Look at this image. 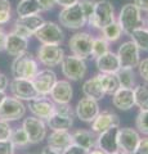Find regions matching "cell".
<instances>
[{"mask_svg": "<svg viewBox=\"0 0 148 154\" xmlns=\"http://www.w3.org/2000/svg\"><path fill=\"white\" fill-rule=\"evenodd\" d=\"M39 72L37 62L32 58L30 53H23V54L14 58L12 63V76L13 79H26L34 80V77Z\"/></svg>", "mask_w": 148, "mask_h": 154, "instance_id": "6da1fadb", "label": "cell"}, {"mask_svg": "<svg viewBox=\"0 0 148 154\" xmlns=\"http://www.w3.org/2000/svg\"><path fill=\"white\" fill-rule=\"evenodd\" d=\"M117 22L121 26L122 32L130 36V33L135 28L142 27V25L144 23V19L142 17V12L134 3H128L121 8Z\"/></svg>", "mask_w": 148, "mask_h": 154, "instance_id": "7a4b0ae2", "label": "cell"}, {"mask_svg": "<svg viewBox=\"0 0 148 154\" xmlns=\"http://www.w3.org/2000/svg\"><path fill=\"white\" fill-rule=\"evenodd\" d=\"M115 22V8L109 0H98L95 2L94 12L88 19V23L94 28L103 30L106 26Z\"/></svg>", "mask_w": 148, "mask_h": 154, "instance_id": "3957f363", "label": "cell"}, {"mask_svg": "<svg viewBox=\"0 0 148 154\" xmlns=\"http://www.w3.org/2000/svg\"><path fill=\"white\" fill-rule=\"evenodd\" d=\"M58 18L62 26L67 28H72V30H79V28L84 27L85 23L88 22L80 3H76L71 7L63 8L59 12Z\"/></svg>", "mask_w": 148, "mask_h": 154, "instance_id": "277c9868", "label": "cell"}, {"mask_svg": "<svg viewBox=\"0 0 148 154\" xmlns=\"http://www.w3.org/2000/svg\"><path fill=\"white\" fill-rule=\"evenodd\" d=\"M62 73L71 81H79L84 79L87 73V63L85 59L76 57V55H65L61 63Z\"/></svg>", "mask_w": 148, "mask_h": 154, "instance_id": "5b68a950", "label": "cell"}, {"mask_svg": "<svg viewBox=\"0 0 148 154\" xmlns=\"http://www.w3.org/2000/svg\"><path fill=\"white\" fill-rule=\"evenodd\" d=\"M94 37L88 32H79L70 38L68 46L72 55H76L81 59H87L92 55V46H93Z\"/></svg>", "mask_w": 148, "mask_h": 154, "instance_id": "8992f818", "label": "cell"}, {"mask_svg": "<svg viewBox=\"0 0 148 154\" xmlns=\"http://www.w3.org/2000/svg\"><path fill=\"white\" fill-rule=\"evenodd\" d=\"M26 113V107L22 100L14 98V96H7L3 104L0 105V119L7 122L17 121L22 118Z\"/></svg>", "mask_w": 148, "mask_h": 154, "instance_id": "52a82bcc", "label": "cell"}, {"mask_svg": "<svg viewBox=\"0 0 148 154\" xmlns=\"http://www.w3.org/2000/svg\"><path fill=\"white\" fill-rule=\"evenodd\" d=\"M139 51L140 50L138 49V46L131 40L125 41L124 44H121L116 53L121 68L134 69L135 67H138V64H139V62H140Z\"/></svg>", "mask_w": 148, "mask_h": 154, "instance_id": "ba28073f", "label": "cell"}, {"mask_svg": "<svg viewBox=\"0 0 148 154\" xmlns=\"http://www.w3.org/2000/svg\"><path fill=\"white\" fill-rule=\"evenodd\" d=\"M41 44H50V45H59L65 38V33L62 28L54 22H44L39 30L34 35Z\"/></svg>", "mask_w": 148, "mask_h": 154, "instance_id": "9c48e42d", "label": "cell"}, {"mask_svg": "<svg viewBox=\"0 0 148 154\" xmlns=\"http://www.w3.org/2000/svg\"><path fill=\"white\" fill-rule=\"evenodd\" d=\"M9 89L14 98L20 100H32L39 98V94L34 86L32 80H26V79H13L9 82Z\"/></svg>", "mask_w": 148, "mask_h": 154, "instance_id": "30bf717a", "label": "cell"}, {"mask_svg": "<svg viewBox=\"0 0 148 154\" xmlns=\"http://www.w3.org/2000/svg\"><path fill=\"white\" fill-rule=\"evenodd\" d=\"M65 51L59 45L43 44L37 50V59L45 67H57L62 63Z\"/></svg>", "mask_w": 148, "mask_h": 154, "instance_id": "8fae6325", "label": "cell"}, {"mask_svg": "<svg viewBox=\"0 0 148 154\" xmlns=\"http://www.w3.org/2000/svg\"><path fill=\"white\" fill-rule=\"evenodd\" d=\"M22 128L26 131L30 144H37L46 136V125L37 117H27L23 119Z\"/></svg>", "mask_w": 148, "mask_h": 154, "instance_id": "7c38bea8", "label": "cell"}, {"mask_svg": "<svg viewBox=\"0 0 148 154\" xmlns=\"http://www.w3.org/2000/svg\"><path fill=\"white\" fill-rule=\"evenodd\" d=\"M118 127H112L108 128L106 131H103L101 134H98L97 137V146L99 150L104 152L106 154H115L117 153L118 149Z\"/></svg>", "mask_w": 148, "mask_h": 154, "instance_id": "4fadbf2b", "label": "cell"}, {"mask_svg": "<svg viewBox=\"0 0 148 154\" xmlns=\"http://www.w3.org/2000/svg\"><path fill=\"white\" fill-rule=\"evenodd\" d=\"M57 81L58 80H57L55 72L46 68V69L37 72V75L34 77L32 82H34V86H35L39 96H46V95L50 94V91L53 89V86L55 85Z\"/></svg>", "mask_w": 148, "mask_h": 154, "instance_id": "5bb4252c", "label": "cell"}, {"mask_svg": "<svg viewBox=\"0 0 148 154\" xmlns=\"http://www.w3.org/2000/svg\"><path fill=\"white\" fill-rule=\"evenodd\" d=\"M75 113H76V116H77V118L80 119V121L92 123L94 121V118L97 117L98 113H99L98 102L92 99V98L85 96V98L80 99L77 102V104H76Z\"/></svg>", "mask_w": 148, "mask_h": 154, "instance_id": "9a60e30c", "label": "cell"}, {"mask_svg": "<svg viewBox=\"0 0 148 154\" xmlns=\"http://www.w3.org/2000/svg\"><path fill=\"white\" fill-rule=\"evenodd\" d=\"M140 141L139 132L134 128L125 127L118 131V149L126 154H133L135 152L138 144Z\"/></svg>", "mask_w": 148, "mask_h": 154, "instance_id": "2e32d148", "label": "cell"}, {"mask_svg": "<svg viewBox=\"0 0 148 154\" xmlns=\"http://www.w3.org/2000/svg\"><path fill=\"white\" fill-rule=\"evenodd\" d=\"M118 126H120V117L113 112L103 110V112L98 113V116L92 122V131L95 134H101L108 128L118 127Z\"/></svg>", "mask_w": 148, "mask_h": 154, "instance_id": "e0dca14e", "label": "cell"}, {"mask_svg": "<svg viewBox=\"0 0 148 154\" xmlns=\"http://www.w3.org/2000/svg\"><path fill=\"white\" fill-rule=\"evenodd\" d=\"M28 109L35 117L40 119H48L50 118L54 113V103L48 100L45 96H39L36 99H32L28 102Z\"/></svg>", "mask_w": 148, "mask_h": 154, "instance_id": "ac0fdd59", "label": "cell"}, {"mask_svg": "<svg viewBox=\"0 0 148 154\" xmlns=\"http://www.w3.org/2000/svg\"><path fill=\"white\" fill-rule=\"evenodd\" d=\"M49 95L55 104H68L71 99H72L74 90L68 81L61 80L55 82Z\"/></svg>", "mask_w": 148, "mask_h": 154, "instance_id": "d6986e66", "label": "cell"}, {"mask_svg": "<svg viewBox=\"0 0 148 154\" xmlns=\"http://www.w3.org/2000/svg\"><path fill=\"white\" fill-rule=\"evenodd\" d=\"M112 104L120 110H129L135 105L134 89L120 88L112 95Z\"/></svg>", "mask_w": 148, "mask_h": 154, "instance_id": "ffe728a7", "label": "cell"}, {"mask_svg": "<svg viewBox=\"0 0 148 154\" xmlns=\"http://www.w3.org/2000/svg\"><path fill=\"white\" fill-rule=\"evenodd\" d=\"M28 41L27 38L18 36L14 32L7 33V42H5V51L12 57H18L26 53Z\"/></svg>", "mask_w": 148, "mask_h": 154, "instance_id": "44dd1931", "label": "cell"}, {"mask_svg": "<svg viewBox=\"0 0 148 154\" xmlns=\"http://www.w3.org/2000/svg\"><path fill=\"white\" fill-rule=\"evenodd\" d=\"M95 63L101 73H117V71L121 68L117 54L113 51H108L102 57L97 58Z\"/></svg>", "mask_w": 148, "mask_h": 154, "instance_id": "7402d4cb", "label": "cell"}, {"mask_svg": "<svg viewBox=\"0 0 148 154\" xmlns=\"http://www.w3.org/2000/svg\"><path fill=\"white\" fill-rule=\"evenodd\" d=\"M71 144H72V134H70L67 130L53 131L48 136V146L55 149L61 153L67 146H70Z\"/></svg>", "mask_w": 148, "mask_h": 154, "instance_id": "603a6c76", "label": "cell"}, {"mask_svg": "<svg viewBox=\"0 0 148 154\" xmlns=\"http://www.w3.org/2000/svg\"><path fill=\"white\" fill-rule=\"evenodd\" d=\"M83 93L85 96L92 98L94 100H102L104 98V91L102 89V85L98 80V76H94L92 79H89L88 81H85L83 85Z\"/></svg>", "mask_w": 148, "mask_h": 154, "instance_id": "cb8c5ba5", "label": "cell"}, {"mask_svg": "<svg viewBox=\"0 0 148 154\" xmlns=\"http://www.w3.org/2000/svg\"><path fill=\"white\" fill-rule=\"evenodd\" d=\"M72 143L88 150H92L97 144V137L92 131H88V130H76L72 134Z\"/></svg>", "mask_w": 148, "mask_h": 154, "instance_id": "d4e9b609", "label": "cell"}, {"mask_svg": "<svg viewBox=\"0 0 148 154\" xmlns=\"http://www.w3.org/2000/svg\"><path fill=\"white\" fill-rule=\"evenodd\" d=\"M97 76L106 95H113L120 89V84H118L116 73H99Z\"/></svg>", "mask_w": 148, "mask_h": 154, "instance_id": "484cf974", "label": "cell"}, {"mask_svg": "<svg viewBox=\"0 0 148 154\" xmlns=\"http://www.w3.org/2000/svg\"><path fill=\"white\" fill-rule=\"evenodd\" d=\"M74 117H67V116H61L53 113L50 118L46 119V125L49 126L53 131H61V130H67L71 128L74 125Z\"/></svg>", "mask_w": 148, "mask_h": 154, "instance_id": "4316f807", "label": "cell"}, {"mask_svg": "<svg viewBox=\"0 0 148 154\" xmlns=\"http://www.w3.org/2000/svg\"><path fill=\"white\" fill-rule=\"evenodd\" d=\"M16 12L18 17H27L39 14L41 12V8L37 3V0H21L17 5Z\"/></svg>", "mask_w": 148, "mask_h": 154, "instance_id": "83f0119b", "label": "cell"}, {"mask_svg": "<svg viewBox=\"0 0 148 154\" xmlns=\"http://www.w3.org/2000/svg\"><path fill=\"white\" fill-rule=\"evenodd\" d=\"M44 19L39 14H34V16H27V17H18L16 23L22 25L23 27H26L28 31L32 32V35H35V32L44 25Z\"/></svg>", "mask_w": 148, "mask_h": 154, "instance_id": "f1b7e54d", "label": "cell"}, {"mask_svg": "<svg viewBox=\"0 0 148 154\" xmlns=\"http://www.w3.org/2000/svg\"><path fill=\"white\" fill-rule=\"evenodd\" d=\"M131 41L138 46L139 50L148 51V28L138 27L130 33Z\"/></svg>", "mask_w": 148, "mask_h": 154, "instance_id": "f546056e", "label": "cell"}, {"mask_svg": "<svg viewBox=\"0 0 148 154\" xmlns=\"http://www.w3.org/2000/svg\"><path fill=\"white\" fill-rule=\"evenodd\" d=\"M134 99L135 105L140 110H148V86L138 85L134 88Z\"/></svg>", "mask_w": 148, "mask_h": 154, "instance_id": "4dcf8cb0", "label": "cell"}, {"mask_svg": "<svg viewBox=\"0 0 148 154\" xmlns=\"http://www.w3.org/2000/svg\"><path fill=\"white\" fill-rule=\"evenodd\" d=\"M116 76H117L118 84H120V88L133 89L135 79H134V71L131 68H120L117 71Z\"/></svg>", "mask_w": 148, "mask_h": 154, "instance_id": "1f68e13d", "label": "cell"}, {"mask_svg": "<svg viewBox=\"0 0 148 154\" xmlns=\"http://www.w3.org/2000/svg\"><path fill=\"white\" fill-rule=\"evenodd\" d=\"M102 33H103V37L106 38L108 42H113V41H117L118 38L121 37L122 28H121L120 25H118L117 21H115V22L111 23V25L104 27L102 30Z\"/></svg>", "mask_w": 148, "mask_h": 154, "instance_id": "d6a6232c", "label": "cell"}, {"mask_svg": "<svg viewBox=\"0 0 148 154\" xmlns=\"http://www.w3.org/2000/svg\"><path fill=\"white\" fill-rule=\"evenodd\" d=\"M108 48H109V42L103 36L95 37L93 41V46H92V57H94L95 59L102 57L103 54L109 51Z\"/></svg>", "mask_w": 148, "mask_h": 154, "instance_id": "836d02e7", "label": "cell"}, {"mask_svg": "<svg viewBox=\"0 0 148 154\" xmlns=\"http://www.w3.org/2000/svg\"><path fill=\"white\" fill-rule=\"evenodd\" d=\"M9 140L12 141V144L14 145V148L16 146H20V148H23L30 144V141H28V136L26 131L23 130L22 127L20 128H16V130H12V134H11V137H9Z\"/></svg>", "mask_w": 148, "mask_h": 154, "instance_id": "e575fe53", "label": "cell"}, {"mask_svg": "<svg viewBox=\"0 0 148 154\" xmlns=\"http://www.w3.org/2000/svg\"><path fill=\"white\" fill-rule=\"evenodd\" d=\"M135 126L143 135H148V110H140L137 116Z\"/></svg>", "mask_w": 148, "mask_h": 154, "instance_id": "d590c367", "label": "cell"}, {"mask_svg": "<svg viewBox=\"0 0 148 154\" xmlns=\"http://www.w3.org/2000/svg\"><path fill=\"white\" fill-rule=\"evenodd\" d=\"M81 8H83V11L85 13V17L87 19H89L92 17V14L94 12V7H95V2L94 0H79Z\"/></svg>", "mask_w": 148, "mask_h": 154, "instance_id": "8d00e7d4", "label": "cell"}, {"mask_svg": "<svg viewBox=\"0 0 148 154\" xmlns=\"http://www.w3.org/2000/svg\"><path fill=\"white\" fill-rule=\"evenodd\" d=\"M11 134H12V127H11V125H9V122L0 119V141L9 140Z\"/></svg>", "mask_w": 148, "mask_h": 154, "instance_id": "74e56055", "label": "cell"}, {"mask_svg": "<svg viewBox=\"0 0 148 154\" xmlns=\"http://www.w3.org/2000/svg\"><path fill=\"white\" fill-rule=\"evenodd\" d=\"M54 113L67 116V117H74V110L68 104H54Z\"/></svg>", "mask_w": 148, "mask_h": 154, "instance_id": "f35d334b", "label": "cell"}, {"mask_svg": "<svg viewBox=\"0 0 148 154\" xmlns=\"http://www.w3.org/2000/svg\"><path fill=\"white\" fill-rule=\"evenodd\" d=\"M88 153H89L88 149L81 148V146L76 145V144H74V143L62 152V154H88Z\"/></svg>", "mask_w": 148, "mask_h": 154, "instance_id": "ab89813d", "label": "cell"}, {"mask_svg": "<svg viewBox=\"0 0 148 154\" xmlns=\"http://www.w3.org/2000/svg\"><path fill=\"white\" fill-rule=\"evenodd\" d=\"M138 71H139V75H140L142 79L148 82V58L139 62V64H138Z\"/></svg>", "mask_w": 148, "mask_h": 154, "instance_id": "60d3db41", "label": "cell"}, {"mask_svg": "<svg viewBox=\"0 0 148 154\" xmlns=\"http://www.w3.org/2000/svg\"><path fill=\"white\" fill-rule=\"evenodd\" d=\"M12 32H14V33H16V35H18V36L25 37V38H28V37L32 36V32H30L26 27H23L22 25H18V23H14V28H13Z\"/></svg>", "mask_w": 148, "mask_h": 154, "instance_id": "b9f144b4", "label": "cell"}, {"mask_svg": "<svg viewBox=\"0 0 148 154\" xmlns=\"http://www.w3.org/2000/svg\"><path fill=\"white\" fill-rule=\"evenodd\" d=\"M0 154H14V145L11 140L0 141Z\"/></svg>", "mask_w": 148, "mask_h": 154, "instance_id": "7bdbcfd3", "label": "cell"}, {"mask_svg": "<svg viewBox=\"0 0 148 154\" xmlns=\"http://www.w3.org/2000/svg\"><path fill=\"white\" fill-rule=\"evenodd\" d=\"M133 154H148V137L140 139L139 144L135 149V152Z\"/></svg>", "mask_w": 148, "mask_h": 154, "instance_id": "ee69618b", "label": "cell"}, {"mask_svg": "<svg viewBox=\"0 0 148 154\" xmlns=\"http://www.w3.org/2000/svg\"><path fill=\"white\" fill-rule=\"evenodd\" d=\"M37 3H39V5L41 8V11H50V9H53L54 5H55V0H37Z\"/></svg>", "mask_w": 148, "mask_h": 154, "instance_id": "f6af8a7d", "label": "cell"}, {"mask_svg": "<svg viewBox=\"0 0 148 154\" xmlns=\"http://www.w3.org/2000/svg\"><path fill=\"white\" fill-rule=\"evenodd\" d=\"M134 4L140 12L148 13V0H134Z\"/></svg>", "mask_w": 148, "mask_h": 154, "instance_id": "bcb514c9", "label": "cell"}, {"mask_svg": "<svg viewBox=\"0 0 148 154\" xmlns=\"http://www.w3.org/2000/svg\"><path fill=\"white\" fill-rule=\"evenodd\" d=\"M5 12H12L11 2L9 0H0V13H5Z\"/></svg>", "mask_w": 148, "mask_h": 154, "instance_id": "7dc6e473", "label": "cell"}, {"mask_svg": "<svg viewBox=\"0 0 148 154\" xmlns=\"http://www.w3.org/2000/svg\"><path fill=\"white\" fill-rule=\"evenodd\" d=\"M9 86V80L5 75L0 73V91H5Z\"/></svg>", "mask_w": 148, "mask_h": 154, "instance_id": "c3c4849f", "label": "cell"}, {"mask_svg": "<svg viewBox=\"0 0 148 154\" xmlns=\"http://www.w3.org/2000/svg\"><path fill=\"white\" fill-rule=\"evenodd\" d=\"M5 42H7V32L0 28V51L5 50Z\"/></svg>", "mask_w": 148, "mask_h": 154, "instance_id": "681fc988", "label": "cell"}, {"mask_svg": "<svg viewBox=\"0 0 148 154\" xmlns=\"http://www.w3.org/2000/svg\"><path fill=\"white\" fill-rule=\"evenodd\" d=\"M55 3L61 5L62 8H66V7H71L74 5V4L79 3V0H55Z\"/></svg>", "mask_w": 148, "mask_h": 154, "instance_id": "f907efd6", "label": "cell"}, {"mask_svg": "<svg viewBox=\"0 0 148 154\" xmlns=\"http://www.w3.org/2000/svg\"><path fill=\"white\" fill-rule=\"evenodd\" d=\"M41 154H62V153L58 152V150H55V149H52L50 146H45L41 150Z\"/></svg>", "mask_w": 148, "mask_h": 154, "instance_id": "816d5d0a", "label": "cell"}, {"mask_svg": "<svg viewBox=\"0 0 148 154\" xmlns=\"http://www.w3.org/2000/svg\"><path fill=\"white\" fill-rule=\"evenodd\" d=\"M7 98V94H5V91H0V105L3 104V102Z\"/></svg>", "mask_w": 148, "mask_h": 154, "instance_id": "f5cc1de1", "label": "cell"}, {"mask_svg": "<svg viewBox=\"0 0 148 154\" xmlns=\"http://www.w3.org/2000/svg\"><path fill=\"white\" fill-rule=\"evenodd\" d=\"M88 154H106V153L102 152V150H99V149H94V150H89Z\"/></svg>", "mask_w": 148, "mask_h": 154, "instance_id": "db71d44e", "label": "cell"}, {"mask_svg": "<svg viewBox=\"0 0 148 154\" xmlns=\"http://www.w3.org/2000/svg\"><path fill=\"white\" fill-rule=\"evenodd\" d=\"M115 154H126V153H124V152H121V150H118L117 153H115Z\"/></svg>", "mask_w": 148, "mask_h": 154, "instance_id": "11a10c76", "label": "cell"}, {"mask_svg": "<svg viewBox=\"0 0 148 154\" xmlns=\"http://www.w3.org/2000/svg\"><path fill=\"white\" fill-rule=\"evenodd\" d=\"M146 26H147V27H146V28H148V18H147V19H146Z\"/></svg>", "mask_w": 148, "mask_h": 154, "instance_id": "9f6ffc18", "label": "cell"}]
</instances>
